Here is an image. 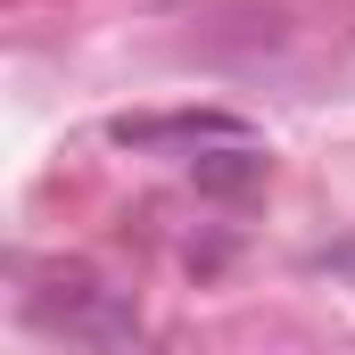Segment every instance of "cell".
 Instances as JSON below:
<instances>
[{
    "label": "cell",
    "instance_id": "obj_2",
    "mask_svg": "<svg viewBox=\"0 0 355 355\" xmlns=\"http://www.w3.org/2000/svg\"><path fill=\"white\" fill-rule=\"evenodd\" d=\"M124 149H157V141H240V116H116L107 124Z\"/></svg>",
    "mask_w": 355,
    "mask_h": 355
},
{
    "label": "cell",
    "instance_id": "obj_3",
    "mask_svg": "<svg viewBox=\"0 0 355 355\" xmlns=\"http://www.w3.org/2000/svg\"><path fill=\"white\" fill-rule=\"evenodd\" d=\"M190 182H198V190H257V182H265V157H257V149H248V132H240V141H223V149L190 157Z\"/></svg>",
    "mask_w": 355,
    "mask_h": 355
},
{
    "label": "cell",
    "instance_id": "obj_1",
    "mask_svg": "<svg viewBox=\"0 0 355 355\" xmlns=\"http://www.w3.org/2000/svg\"><path fill=\"white\" fill-rule=\"evenodd\" d=\"M25 322L50 331V339H75V347H132L141 339V314L124 289H107L91 265H58L25 289Z\"/></svg>",
    "mask_w": 355,
    "mask_h": 355
}]
</instances>
